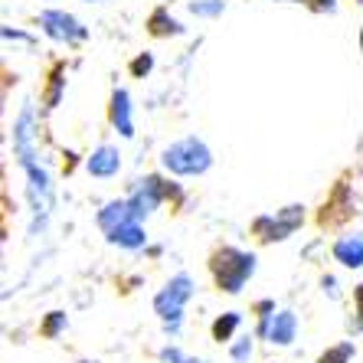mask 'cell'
Wrapping results in <instances>:
<instances>
[{
  "instance_id": "6da1fadb",
  "label": "cell",
  "mask_w": 363,
  "mask_h": 363,
  "mask_svg": "<svg viewBox=\"0 0 363 363\" xmlns=\"http://www.w3.org/2000/svg\"><path fill=\"white\" fill-rule=\"evenodd\" d=\"M210 272L220 291L239 295L245 288V281L255 275V255L245 252V249H236V245H220L210 255Z\"/></svg>"
},
{
  "instance_id": "7a4b0ae2",
  "label": "cell",
  "mask_w": 363,
  "mask_h": 363,
  "mask_svg": "<svg viewBox=\"0 0 363 363\" xmlns=\"http://www.w3.org/2000/svg\"><path fill=\"white\" fill-rule=\"evenodd\" d=\"M161 164L167 174L174 177H200L213 167V151L206 147V141L196 135H186L180 141L167 144L161 154Z\"/></svg>"
},
{
  "instance_id": "3957f363",
  "label": "cell",
  "mask_w": 363,
  "mask_h": 363,
  "mask_svg": "<svg viewBox=\"0 0 363 363\" xmlns=\"http://www.w3.org/2000/svg\"><path fill=\"white\" fill-rule=\"evenodd\" d=\"M194 298V279L190 275H174L167 285L154 295V311L164 321L167 334H177L184 324V304Z\"/></svg>"
},
{
  "instance_id": "277c9868",
  "label": "cell",
  "mask_w": 363,
  "mask_h": 363,
  "mask_svg": "<svg viewBox=\"0 0 363 363\" xmlns=\"http://www.w3.org/2000/svg\"><path fill=\"white\" fill-rule=\"evenodd\" d=\"M167 196H180L177 186L170 184V180L157 177V174H151V177L138 180V186L131 190V196H128V206H131V213H135V220L144 223L164 200H167Z\"/></svg>"
},
{
  "instance_id": "5b68a950",
  "label": "cell",
  "mask_w": 363,
  "mask_h": 363,
  "mask_svg": "<svg viewBox=\"0 0 363 363\" xmlns=\"http://www.w3.org/2000/svg\"><path fill=\"white\" fill-rule=\"evenodd\" d=\"M301 223H304V206L301 203H291V206H285V210H279V213L259 216V220L252 223V236H259V242H265V245L281 242V239L291 236Z\"/></svg>"
},
{
  "instance_id": "8992f818",
  "label": "cell",
  "mask_w": 363,
  "mask_h": 363,
  "mask_svg": "<svg viewBox=\"0 0 363 363\" xmlns=\"http://www.w3.org/2000/svg\"><path fill=\"white\" fill-rule=\"evenodd\" d=\"M36 23L43 26V33L50 36V40L66 43V46H79V43L89 40V26L82 20H76L72 13H66V10H56V7L40 10Z\"/></svg>"
},
{
  "instance_id": "52a82bcc",
  "label": "cell",
  "mask_w": 363,
  "mask_h": 363,
  "mask_svg": "<svg viewBox=\"0 0 363 363\" xmlns=\"http://www.w3.org/2000/svg\"><path fill=\"white\" fill-rule=\"evenodd\" d=\"M13 154H17L20 167L36 164V108L30 99L23 101L20 115L13 118Z\"/></svg>"
},
{
  "instance_id": "ba28073f",
  "label": "cell",
  "mask_w": 363,
  "mask_h": 363,
  "mask_svg": "<svg viewBox=\"0 0 363 363\" xmlns=\"http://www.w3.org/2000/svg\"><path fill=\"white\" fill-rule=\"evenodd\" d=\"M26 196H30V206H33V216L36 223L43 226V220L50 216V206H52V184H50V174L40 167V164H26Z\"/></svg>"
},
{
  "instance_id": "9c48e42d",
  "label": "cell",
  "mask_w": 363,
  "mask_h": 363,
  "mask_svg": "<svg viewBox=\"0 0 363 363\" xmlns=\"http://www.w3.org/2000/svg\"><path fill=\"white\" fill-rule=\"evenodd\" d=\"M108 121L121 138H135V121H131V95L128 89H115L108 99Z\"/></svg>"
},
{
  "instance_id": "30bf717a",
  "label": "cell",
  "mask_w": 363,
  "mask_h": 363,
  "mask_svg": "<svg viewBox=\"0 0 363 363\" xmlns=\"http://www.w3.org/2000/svg\"><path fill=\"white\" fill-rule=\"evenodd\" d=\"M85 170L92 177H115L121 170V151L115 144H99L89 157H85Z\"/></svg>"
},
{
  "instance_id": "8fae6325",
  "label": "cell",
  "mask_w": 363,
  "mask_h": 363,
  "mask_svg": "<svg viewBox=\"0 0 363 363\" xmlns=\"http://www.w3.org/2000/svg\"><path fill=\"white\" fill-rule=\"evenodd\" d=\"M144 30L154 36V40H170V36H184L186 26L180 23L177 17H170V10L164 7H154L151 13H147V20H144Z\"/></svg>"
},
{
  "instance_id": "7c38bea8",
  "label": "cell",
  "mask_w": 363,
  "mask_h": 363,
  "mask_svg": "<svg viewBox=\"0 0 363 363\" xmlns=\"http://www.w3.org/2000/svg\"><path fill=\"white\" fill-rule=\"evenodd\" d=\"M62 95H66V60H56V62H50V72H46L43 105L46 108H60Z\"/></svg>"
},
{
  "instance_id": "4fadbf2b",
  "label": "cell",
  "mask_w": 363,
  "mask_h": 363,
  "mask_svg": "<svg viewBox=\"0 0 363 363\" xmlns=\"http://www.w3.org/2000/svg\"><path fill=\"white\" fill-rule=\"evenodd\" d=\"M298 334V318L295 311H288V308H281V311H275V318H272V328H269V344L275 347H288L291 340H295Z\"/></svg>"
},
{
  "instance_id": "5bb4252c",
  "label": "cell",
  "mask_w": 363,
  "mask_h": 363,
  "mask_svg": "<svg viewBox=\"0 0 363 363\" xmlns=\"http://www.w3.org/2000/svg\"><path fill=\"white\" fill-rule=\"evenodd\" d=\"M135 220V213H131V206H128V200H111V203H105L99 210V229L108 236L111 229H118V226H125V223H131Z\"/></svg>"
},
{
  "instance_id": "9a60e30c",
  "label": "cell",
  "mask_w": 363,
  "mask_h": 363,
  "mask_svg": "<svg viewBox=\"0 0 363 363\" xmlns=\"http://www.w3.org/2000/svg\"><path fill=\"white\" fill-rule=\"evenodd\" d=\"M108 242L121 245V249H144V245H147V233H144V226L138 220H131V223H125V226L111 229Z\"/></svg>"
},
{
  "instance_id": "2e32d148",
  "label": "cell",
  "mask_w": 363,
  "mask_h": 363,
  "mask_svg": "<svg viewBox=\"0 0 363 363\" xmlns=\"http://www.w3.org/2000/svg\"><path fill=\"white\" fill-rule=\"evenodd\" d=\"M334 259L344 269H360L363 265V236H344L334 242Z\"/></svg>"
},
{
  "instance_id": "e0dca14e",
  "label": "cell",
  "mask_w": 363,
  "mask_h": 363,
  "mask_svg": "<svg viewBox=\"0 0 363 363\" xmlns=\"http://www.w3.org/2000/svg\"><path fill=\"white\" fill-rule=\"evenodd\" d=\"M239 324H242V314H239V311L220 314V318L213 321V328H210L213 340H216V344H229V340H233V334L239 330Z\"/></svg>"
},
{
  "instance_id": "ac0fdd59",
  "label": "cell",
  "mask_w": 363,
  "mask_h": 363,
  "mask_svg": "<svg viewBox=\"0 0 363 363\" xmlns=\"http://www.w3.org/2000/svg\"><path fill=\"white\" fill-rule=\"evenodd\" d=\"M194 17H203V20H216L226 13V0H190L186 4Z\"/></svg>"
},
{
  "instance_id": "d6986e66",
  "label": "cell",
  "mask_w": 363,
  "mask_h": 363,
  "mask_svg": "<svg viewBox=\"0 0 363 363\" xmlns=\"http://www.w3.org/2000/svg\"><path fill=\"white\" fill-rule=\"evenodd\" d=\"M66 314H62V311H50V314H46V321H43V328H40V334H43V337H60V334H62V330H66Z\"/></svg>"
},
{
  "instance_id": "ffe728a7",
  "label": "cell",
  "mask_w": 363,
  "mask_h": 363,
  "mask_svg": "<svg viewBox=\"0 0 363 363\" xmlns=\"http://www.w3.org/2000/svg\"><path fill=\"white\" fill-rule=\"evenodd\" d=\"M350 357H354V344H337V347H330V350H324L318 357V363H347Z\"/></svg>"
},
{
  "instance_id": "44dd1931",
  "label": "cell",
  "mask_w": 363,
  "mask_h": 363,
  "mask_svg": "<svg viewBox=\"0 0 363 363\" xmlns=\"http://www.w3.org/2000/svg\"><path fill=\"white\" fill-rule=\"evenodd\" d=\"M151 69H154V56H151V52H138L135 60L128 62V72H131L135 79H144Z\"/></svg>"
},
{
  "instance_id": "7402d4cb",
  "label": "cell",
  "mask_w": 363,
  "mask_h": 363,
  "mask_svg": "<svg viewBox=\"0 0 363 363\" xmlns=\"http://www.w3.org/2000/svg\"><path fill=\"white\" fill-rule=\"evenodd\" d=\"M229 357H233V363H249L252 360V337H242L233 344V350H229Z\"/></svg>"
},
{
  "instance_id": "603a6c76",
  "label": "cell",
  "mask_w": 363,
  "mask_h": 363,
  "mask_svg": "<svg viewBox=\"0 0 363 363\" xmlns=\"http://www.w3.org/2000/svg\"><path fill=\"white\" fill-rule=\"evenodd\" d=\"M354 311H357V321L350 324L354 330H363V281L354 288Z\"/></svg>"
},
{
  "instance_id": "cb8c5ba5",
  "label": "cell",
  "mask_w": 363,
  "mask_h": 363,
  "mask_svg": "<svg viewBox=\"0 0 363 363\" xmlns=\"http://www.w3.org/2000/svg\"><path fill=\"white\" fill-rule=\"evenodd\" d=\"M311 13H334L337 10V0H304Z\"/></svg>"
},
{
  "instance_id": "d4e9b609",
  "label": "cell",
  "mask_w": 363,
  "mask_h": 363,
  "mask_svg": "<svg viewBox=\"0 0 363 363\" xmlns=\"http://www.w3.org/2000/svg\"><path fill=\"white\" fill-rule=\"evenodd\" d=\"M161 363H194V360L180 354L177 347H164V350H161Z\"/></svg>"
},
{
  "instance_id": "484cf974",
  "label": "cell",
  "mask_w": 363,
  "mask_h": 363,
  "mask_svg": "<svg viewBox=\"0 0 363 363\" xmlns=\"http://www.w3.org/2000/svg\"><path fill=\"white\" fill-rule=\"evenodd\" d=\"M4 40H17V43H30V46H33V36H30V33H23V30H13V26H4Z\"/></svg>"
},
{
  "instance_id": "4316f807",
  "label": "cell",
  "mask_w": 363,
  "mask_h": 363,
  "mask_svg": "<svg viewBox=\"0 0 363 363\" xmlns=\"http://www.w3.org/2000/svg\"><path fill=\"white\" fill-rule=\"evenodd\" d=\"M82 4H105V0H82Z\"/></svg>"
},
{
  "instance_id": "83f0119b",
  "label": "cell",
  "mask_w": 363,
  "mask_h": 363,
  "mask_svg": "<svg viewBox=\"0 0 363 363\" xmlns=\"http://www.w3.org/2000/svg\"><path fill=\"white\" fill-rule=\"evenodd\" d=\"M360 52H363V26H360Z\"/></svg>"
},
{
  "instance_id": "f1b7e54d",
  "label": "cell",
  "mask_w": 363,
  "mask_h": 363,
  "mask_svg": "<svg viewBox=\"0 0 363 363\" xmlns=\"http://www.w3.org/2000/svg\"><path fill=\"white\" fill-rule=\"evenodd\" d=\"M79 363H99V360H79Z\"/></svg>"
},
{
  "instance_id": "f546056e",
  "label": "cell",
  "mask_w": 363,
  "mask_h": 363,
  "mask_svg": "<svg viewBox=\"0 0 363 363\" xmlns=\"http://www.w3.org/2000/svg\"><path fill=\"white\" fill-rule=\"evenodd\" d=\"M279 4H291V0H279Z\"/></svg>"
}]
</instances>
